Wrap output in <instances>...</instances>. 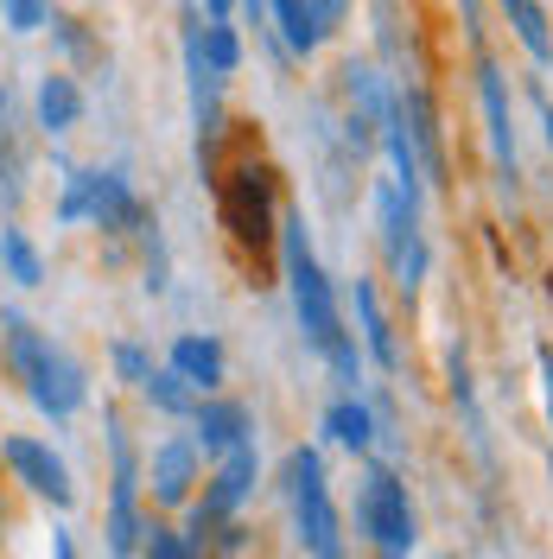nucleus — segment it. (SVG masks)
Segmentation results:
<instances>
[{"label": "nucleus", "instance_id": "473e14b6", "mask_svg": "<svg viewBox=\"0 0 553 559\" xmlns=\"http://www.w3.org/2000/svg\"><path fill=\"white\" fill-rule=\"evenodd\" d=\"M0 20L26 38V33H38V26L51 20V0H0Z\"/></svg>", "mask_w": 553, "mask_h": 559}, {"label": "nucleus", "instance_id": "2f4dec72", "mask_svg": "<svg viewBox=\"0 0 553 559\" xmlns=\"http://www.w3.org/2000/svg\"><path fill=\"white\" fill-rule=\"evenodd\" d=\"M140 554L146 559H191L198 547H191V534H178L173 522H153V515H146V527H140Z\"/></svg>", "mask_w": 553, "mask_h": 559}, {"label": "nucleus", "instance_id": "39448f33", "mask_svg": "<svg viewBox=\"0 0 553 559\" xmlns=\"http://www.w3.org/2000/svg\"><path fill=\"white\" fill-rule=\"evenodd\" d=\"M376 223H381V254H388V267H395V286H401V299L414 306L433 254H426V229H420V198L395 173L376 178Z\"/></svg>", "mask_w": 553, "mask_h": 559}, {"label": "nucleus", "instance_id": "e433bc0d", "mask_svg": "<svg viewBox=\"0 0 553 559\" xmlns=\"http://www.w3.org/2000/svg\"><path fill=\"white\" fill-rule=\"evenodd\" d=\"M534 369H541V401H548V432H553V344L534 349Z\"/></svg>", "mask_w": 553, "mask_h": 559}, {"label": "nucleus", "instance_id": "4468645a", "mask_svg": "<svg viewBox=\"0 0 553 559\" xmlns=\"http://www.w3.org/2000/svg\"><path fill=\"white\" fill-rule=\"evenodd\" d=\"M26 401H33L45 419H58V426H64V419L90 401V382H83L77 356H64L58 344H45V362L33 369V382H26Z\"/></svg>", "mask_w": 553, "mask_h": 559}, {"label": "nucleus", "instance_id": "c9c22d12", "mask_svg": "<svg viewBox=\"0 0 553 559\" xmlns=\"http://www.w3.org/2000/svg\"><path fill=\"white\" fill-rule=\"evenodd\" d=\"M458 13H464V38H471V51H484V0H458Z\"/></svg>", "mask_w": 553, "mask_h": 559}, {"label": "nucleus", "instance_id": "f257e3e1", "mask_svg": "<svg viewBox=\"0 0 553 559\" xmlns=\"http://www.w3.org/2000/svg\"><path fill=\"white\" fill-rule=\"evenodd\" d=\"M280 267H286V293H293V318H299L306 344L331 362L338 382L356 388L363 382V356H356V337L338 318V293H331V280H325V267H318V254L306 242V216L293 204H280Z\"/></svg>", "mask_w": 553, "mask_h": 559}, {"label": "nucleus", "instance_id": "5701e85b", "mask_svg": "<svg viewBox=\"0 0 553 559\" xmlns=\"http://www.w3.org/2000/svg\"><path fill=\"white\" fill-rule=\"evenodd\" d=\"M356 324H363V344H369V356H376V369H401V344H395V324H388V312H381L376 286L356 274Z\"/></svg>", "mask_w": 553, "mask_h": 559}, {"label": "nucleus", "instance_id": "f704fd0d", "mask_svg": "<svg viewBox=\"0 0 553 559\" xmlns=\"http://www.w3.org/2000/svg\"><path fill=\"white\" fill-rule=\"evenodd\" d=\"M306 13H311V33H318V45H325V38H338V33H344L350 0H306Z\"/></svg>", "mask_w": 553, "mask_h": 559}, {"label": "nucleus", "instance_id": "412c9836", "mask_svg": "<svg viewBox=\"0 0 553 559\" xmlns=\"http://www.w3.org/2000/svg\"><path fill=\"white\" fill-rule=\"evenodd\" d=\"M83 121V83H77V70H51L45 83H38V128L58 140L70 134Z\"/></svg>", "mask_w": 553, "mask_h": 559}, {"label": "nucleus", "instance_id": "ea45409f", "mask_svg": "<svg viewBox=\"0 0 553 559\" xmlns=\"http://www.w3.org/2000/svg\"><path fill=\"white\" fill-rule=\"evenodd\" d=\"M210 7V20H230V13H236V0H204Z\"/></svg>", "mask_w": 553, "mask_h": 559}, {"label": "nucleus", "instance_id": "6e6552de", "mask_svg": "<svg viewBox=\"0 0 553 559\" xmlns=\"http://www.w3.org/2000/svg\"><path fill=\"white\" fill-rule=\"evenodd\" d=\"M356 527L376 540V554H414V502H408V484L388 471V464H369L363 484H356Z\"/></svg>", "mask_w": 553, "mask_h": 559}, {"label": "nucleus", "instance_id": "4be33fe9", "mask_svg": "<svg viewBox=\"0 0 553 559\" xmlns=\"http://www.w3.org/2000/svg\"><path fill=\"white\" fill-rule=\"evenodd\" d=\"M0 362H7V376L20 388L33 382V369L45 362V337L33 331L26 312H0Z\"/></svg>", "mask_w": 553, "mask_h": 559}, {"label": "nucleus", "instance_id": "aec40b11", "mask_svg": "<svg viewBox=\"0 0 553 559\" xmlns=\"http://www.w3.org/2000/svg\"><path fill=\"white\" fill-rule=\"evenodd\" d=\"M325 432H331L350 457H369V452H376V439H381L376 407H369V401H356V394H344V401H331V407H325Z\"/></svg>", "mask_w": 553, "mask_h": 559}, {"label": "nucleus", "instance_id": "f3484780", "mask_svg": "<svg viewBox=\"0 0 553 559\" xmlns=\"http://www.w3.org/2000/svg\"><path fill=\"white\" fill-rule=\"evenodd\" d=\"M173 369L198 388V394H223V382H230L223 344H216V337H198V331H185V337L173 344Z\"/></svg>", "mask_w": 553, "mask_h": 559}, {"label": "nucleus", "instance_id": "1a4fd4ad", "mask_svg": "<svg viewBox=\"0 0 553 559\" xmlns=\"http://www.w3.org/2000/svg\"><path fill=\"white\" fill-rule=\"evenodd\" d=\"M255 484H261V457H255V445L243 439V445H230V452H223L216 477H210L204 496L191 502V527H185V534H191V547H198V554H210L216 522H230L248 496H255Z\"/></svg>", "mask_w": 553, "mask_h": 559}, {"label": "nucleus", "instance_id": "ddd939ff", "mask_svg": "<svg viewBox=\"0 0 553 559\" xmlns=\"http://www.w3.org/2000/svg\"><path fill=\"white\" fill-rule=\"evenodd\" d=\"M198 471H204V445L178 432V439H166V445L153 452L140 489L153 496V509H185V502H191V489H198Z\"/></svg>", "mask_w": 553, "mask_h": 559}, {"label": "nucleus", "instance_id": "cd10ccee", "mask_svg": "<svg viewBox=\"0 0 553 559\" xmlns=\"http://www.w3.org/2000/svg\"><path fill=\"white\" fill-rule=\"evenodd\" d=\"M140 394H146V401H153L160 414H173V419H191V407H198V388L185 382V376H178L173 362H166V369L153 362V376L140 382Z\"/></svg>", "mask_w": 553, "mask_h": 559}, {"label": "nucleus", "instance_id": "393cba45", "mask_svg": "<svg viewBox=\"0 0 553 559\" xmlns=\"http://www.w3.org/2000/svg\"><path fill=\"white\" fill-rule=\"evenodd\" d=\"M496 7H503V20L516 26L521 51L534 58V70H553V20H548V7H541V0H496Z\"/></svg>", "mask_w": 553, "mask_h": 559}, {"label": "nucleus", "instance_id": "dca6fc26", "mask_svg": "<svg viewBox=\"0 0 553 559\" xmlns=\"http://www.w3.org/2000/svg\"><path fill=\"white\" fill-rule=\"evenodd\" d=\"M248 432H255V414H248L243 401H223V394H198V407H191V439L204 445L210 457H223L230 445H243Z\"/></svg>", "mask_w": 553, "mask_h": 559}, {"label": "nucleus", "instance_id": "20e7f679", "mask_svg": "<svg viewBox=\"0 0 553 559\" xmlns=\"http://www.w3.org/2000/svg\"><path fill=\"white\" fill-rule=\"evenodd\" d=\"M198 33H204V20H198V7H185V90H191V128H198V173L216 185L230 115H223V70L204 58Z\"/></svg>", "mask_w": 553, "mask_h": 559}, {"label": "nucleus", "instance_id": "9d476101", "mask_svg": "<svg viewBox=\"0 0 553 559\" xmlns=\"http://www.w3.org/2000/svg\"><path fill=\"white\" fill-rule=\"evenodd\" d=\"M0 457H7V471H13V484L33 489L38 502H51V509H70L77 502V484H70V464L45 439L33 432H0Z\"/></svg>", "mask_w": 553, "mask_h": 559}, {"label": "nucleus", "instance_id": "2eb2a0df", "mask_svg": "<svg viewBox=\"0 0 553 559\" xmlns=\"http://www.w3.org/2000/svg\"><path fill=\"white\" fill-rule=\"evenodd\" d=\"M146 216V204H140L134 178L121 173V166H96V198H90V223L103 229V236H115V242H128L134 236V223Z\"/></svg>", "mask_w": 553, "mask_h": 559}, {"label": "nucleus", "instance_id": "bb28decb", "mask_svg": "<svg viewBox=\"0 0 553 559\" xmlns=\"http://www.w3.org/2000/svg\"><path fill=\"white\" fill-rule=\"evenodd\" d=\"M0 274L13 280V286H45V254L33 248V236L26 229H0Z\"/></svg>", "mask_w": 553, "mask_h": 559}, {"label": "nucleus", "instance_id": "a878e982", "mask_svg": "<svg viewBox=\"0 0 553 559\" xmlns=\"http://www.w3.org/2000/svg\"><path fill=\"white\" fill-rule=\"evenodd\" d=\"M128 242L140 248V274H146V293H166L173 286V254H166V236H160V216L146 204V216L134 223V236Z\"/></svg>", "mask_w": 553, "mask_h": 559}, {"label": "nucleus", "instance_id": "58836bf2", "mask_svg": "<svg viewBox=\"0 0 553 559\" xmlns=\"http://www.w3.org/2000/svg\"><path fill=\"white\" fill-rule=\"evenodd\" d=\"M534 115H541V128H548V146H553V96L534 83Z\"/></svg>", "mask_w": 553, "mask_h": 559}, {"label": "nucleus", "instance_id": "a211bd4d", "mask_svg": "<svg viewBox=\"0 0 553 559\" xmlns=\"http://www.w3.org/2000/svg\"><path fill=\"white\" fill-rule=\"evenodd\" d=\"M45 26H51V45L64 51V64L77 70V76H108V45L90 33V20H77V13H51Z\"/></svg>", "mask_w": 553, "mask_h": 559}, {"label": "nucleus", "instance_id": "f03ea898", "mask_svg": "<svg viewBox=\"0 0 553 559\" xmlns=\"http://www.w3.org/2000/svg\"><path fill=\"white\" fill-rule=\"evenodd\" d=\"M216 210H223V229L230 242L243 248L248 261L261 267L280 242V185H274V166L243 153L230 173H216Z\"/></svg>", "mask_w": 553, "mask_h": 559}, {"label": "nucleus", "instance_id": "423d86ee", "mask_svg": "<svg viewBox=\"0 0 553 559\" xmlns=\"http://www.w3.org/2000/svg\"><path fill=\"white\" fill-rule=\"evenodd\" d=\"M395 103V83L381 76L369 58H344L338 64V134L350 140V153L363 159L369 146H381V115Z\"/></svg>", "mask_w": 553, "mask_h": 559}, {"label": "nucleus", "instance_id": "c85d7f7f", "mask_svg": "<svg viewBox=\"0 0 553 559\" xmlns=\"http://www.w3.org/2000/svg\"><path fill=\"white\" fill-rule=\"evenodd\" d=\"M268 20H274L280 45H286L293 58H311V51H318V33H311L306 0H268Z\"/></svg>", "mask_w": 553, "mask_h": 559}, {"label": "nucleus", "instance_id": "f8f14e48", "mask_svg": "<svg viewBox=\"0 0 553 559\" xmlns=\"http://www.w3.org/2000/svg\"><path fill=\"white\" fill-rule=\"evenodd\" d=\"M395 103L408 115V134H414V153L420 166H426V185L433 191H451V159H446V121H439V103H433V90L426 83H395Z\"/></svg>", "mask_w": 553, "mask_h": 559}, {"label": "nucleus", "instance_id": "0eeeda50", "mask_svg": "<svg viewBox=\"0 0 553 559\" xmlns=\"http://www.w3.org/2000/svg\"><path fill=\"white\" fill-rule=\"evenodd\" d=\"M103 426H108V547L140 554V527H146V515H140V452L128 439V419L115 407L103 414Z\"/></svg>", "mask_w": 553, "mask_h": 559}, {"label": "nucleus", "instance_id": "7ed1b4c3", "mask_svg": "<svg viewBox=\"0 0 553 559\" xmlns=\"http://www.w3.org/2000/svg\"><path fill=\"white\" fill-rule=\"evenodd\" d=\"M280 496L293 502V527H299V547L318 559L344 554V527H338V509H331V484H325V457L311 445H293L280 457Z\"/></svg>", "mask_w": 553, "mask_h": 559}, {"label": "nucleus", "instance_id": "4c0bfd02", "mask_svg": "<svg viewBox=\"0 0 553 559\" xmlns=\"http://www.w3.org/2000/svg\"><path fill=\"white\" fill-rule=\"evenodd\" d=\"M7 484H13V471H7V457H0V534L13 527V496H7Z\"/></svg>", "mask_w": 553, "mask_h": 559}, {"label": "nucleus", "instance_id": "9b49d317", "mask_svg": "<svg viewBox=\"0 0 553 559\" xmlns=\"http://www.w3.org/2000/svg\"><path fill=\"white\" fill-rule=\"evenodd\" d=\"M478 103H484V134H490V159H496V178H503V191L516 198L521 185V166H516V115H509V76L503 64L478 51Z\"/></svg>", "mask_w": 553, "mask_h": 559}, {"label": "nucleus", "instance_id": "6ab92c4d", "mask_svg": "<svg viewBox=\"0 0 553 559\" xmlns=\"http://www.w3.org/2000/svg\"><path fill=\"white\" fill-rule=\"evenodd\" d=\"M369 26H376V64H381V76L408 83L414 64H408V13H401V0H369Z\"/></svg>", "mask_w": 553, "mask_h": 559}, {"label": "nucleus", "instance_id": "b1692460", "mask_svg": "<svg viewBox=\"0 0 553 559\" xmlns=\"http://www.w3.org/2000/svg\"><path fill=\"white\" fill-rule=\"evenodd\" d=\"M446 388H451V407L464 414V432H471L478 457L490 464V426H484V407H478V388H471V362H464V344H451V356H446Z\"/></svg>", "mask_w": 553, "mask_h": 559}, {"label": "nucleus", "instance_id": "72a5a7b5", "mask_svg": "<svg viewBox=\"0 0 553 559\" xmlns=\"http://www.w3.org/2000/svg\"><path fill=\"white\" fill-rule=\"evenodd\" d=\"M108 362H115V376H121L128 388H140L146 376H153V356H146L140 344H115L108 349Z\"/></svg>", "mask_w": 553, "mask_h": 559}, {"label": "nucleus", "instance_id": "7c9ffc66", "mask_svg": "<svg viewBox=\"0 0 553 559\" xmlns=\"http://www.w3.org/2000/svg\"><path fill=\"white\" fill-rule=\"evenodd\" d=\"M198 45H204V58H210L216 70H223V76H230V70L243 64V38H236V26H230V20H204Z\"/></svg>", "mask_w": 553, "mask_h": 559}, {"label": "nucleus", "instance_id": "c756f323", "mask_svg": "<svg viewBox=\"0 0 553 559\" xmlns=\"http://www.w3.org/2000/svg\"><path fill=\"white\" fill-rule=\"evenodd\" d=\"M90 198H96V166H64L58 223H90Z\"/></svg>", "mask_w": 553, "mask_h": 559}]
</instances>
